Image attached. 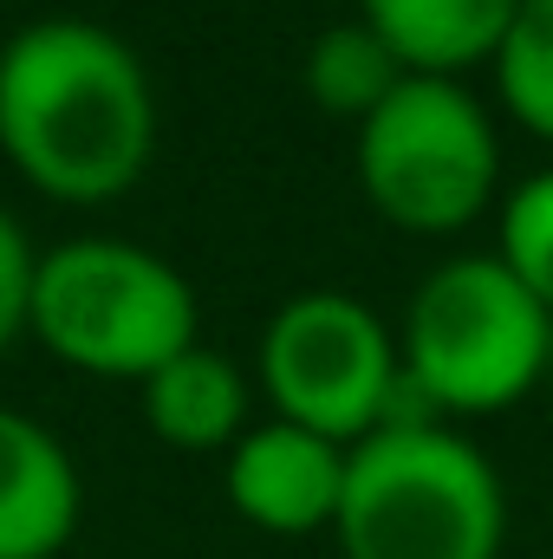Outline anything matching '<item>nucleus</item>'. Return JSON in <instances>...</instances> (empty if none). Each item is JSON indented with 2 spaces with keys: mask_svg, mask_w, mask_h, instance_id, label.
Listing matches in <instances>:
<instances>
[{
  "mask_svg": "<svg viewBox=\"0 0 553 559\" xmlns=\"http://www.w3.org/2000/svg\"><path fill=\"white\" fill-rule=\"evenodd\" d=\"M553 352V312L495 254H456L411 293L398 358L436 417H495L521 404Z\"/></svg>",
  "mask_w": 553,
  "mask_h": 559,
  "instance_id": "nucleus-4",
  "label": "nucleus"
},
{
  "mask_svg": "<svg viewBox=\"0 0 553 559\" xmlns=\"http://www.w3.org/2000/svg\"><path fill=\"white\" fill-rule=\"evenodd\" d=\"M79 508L85 488L72 449L46 423L0 404V559H59L79 534Z\"/></svg>",
  "mask_w": 553,
  "mask_h": 559,
  "instance_id": "nucleus-8",
  "label": "nucleus"
},
{
  "mask_svg": "<svg viewBox=\"0 0 553 559\" xmlns=\"http://www.w3.org/2000/svg\"><path fill=\"white\" fill-rule=\"evenodd\" d=\"M345 495V442L313 436L299 423H255L228 449V508L261 534H319L339 521Z\"/></svg>",
  "mask_w": 553,
  "mask_h": 559,
  "instance_id": "nucleus-7",
  "label": "nucleus"
},
{
  "mask_svg": "<svg viewBox=\"0 0 553 559\" xmlns=\"http://www.w3.org/2000/svg\"><path fill=\"white\" fill-rule=\"evenodd\" d=\"M33 267H39V254L26 248V228L0 209V352L26 332V312H33Z\"/></svg>",
  "mask_w": 553,
  "mask_h": 559,
  "instance_id": "nucleus-14",
  "label": "nucleus"
},
{
  "mask_svg": "<svg viewBox=\"0 0 553 559\" xmlns=\"http://www.w3.org/2000/svg\"><path fill=\"white\" fill-rule=\"evenodd\" d=\"M0 150L52 202H118L156 150L143 59L98 20H26L0 46Z\"/></svg>",
  "mask_w": 553,
  "mask_h": 559,
  "instance_id": "nucleus-1",
  "label": "nucleus"
},
{
  "mask_svg": "<svg viewBox=\"0 0 553 559\" xmlns=\"http://www.w3.org/2000/svg\"><path fill=\"white\" fill-rule=\"evenodd\" d=\"M138 391H143V423L169 449H196V455L222 449L228 455L248 436V378L228 352H215L202 338L189 352H176L169 365H156Z\"/></svg>",
  "mask_w": 553,
  "mask_h": 559,
  "instance_id": "nucleus-9",
  "label": "nucleus"
},
{
  "mask_svg": "<svg viewBox=\"0 0 553 559\" xmlns=\"http://www.w3.org/2000/svg\"><path fill=\"white\" fill-rule=\"evenodd\" d=\"M495 261L521 280L541 306L553 312V169L521 176L502 202V248Z\"/></svg>",
  "mask_w": 553,
  "mask_h": 559,
  "instance_id": "nucleus-13",
  "label": "nucleus"
},
{
  "mask_svg": "<svg viewBox=\"0 0 553 559\" xmlns=\"http://www.w3.org/2000/svg\"><path fill=\"white\" fill-rule=\"evenodd\" d=\"M489 66H495L508 118L553 143V0H521L515 7Z\"/></svg>",
  "mask_w": 553,
  "mask_h": 559,
  "instance_id": "nucleus-12",
  "label": "nucleus"
},
{
  "mask_svg": "<svg viewBox=\"0 0 553 559\" xmlns=\"http://www.w3.org/2000/svg\"><path fill=\"white\" fill-rule=\"evenodd\" d=\"M202 306L176 261L150 254L118 235L59 241L33 267V312L26 332L92 378L143 384L156 365L196 345Z\"/></svg>",
  "mask_w": 553,
  "mask_h": 559,
  "instance_id": "nucleus-3",
  "label": "nucleus"
},
{
  "mask_svg": "<svg viewBox=\"0 0 553 559\" xmlns=\"http://www.w3.org/2000/svg\"><path fill=\"white\" fill-rule=\"evenodd\" d=\"M398 79H404V59H398L365 20H339V26H326V33L306 46V92H313V105L332 111V118L365 124V118L398 92Z\"/></svg>",
  "mask_w": 553,
  "mask_h": 559,
  "instance_id": "nucleus-11",
  "label": "nucleus"
},
{
  "mask_svg": "<svg viewBox=\"0 0 553 559\" xmlns=\"http://www.w3.org/2000/svg\"><path fill=\"white\" fill-rule=\"evenodd\" d=\"M521 0H358V20L404 59V72L456 79L495 59Z\"/></svg>",
  "mask_w": 553,
  "mask_h": 559,
  "instance_id": "nucleus-10",
  "label": "nucleus"
},
{
  "mask_svg": "<svg viewBox=\"0 0 553 559\" xmlns=\"http://www.w3.org/2000/svg\"><path fill=\"white\" fill-rule=\"evenodd\" d=\"M358 182L391 228L456 235L502 189V138L462 79L404 72L358 124Z\"/></svg>",
  "mask_w": 553,
  "mask_h": 559,
  "instance_id": "nucleus-5",
  "label": "nucleus"
},
{
  "mask_svg": "<svg viewBox=\"0 0 553 559\" xmlns=\"http://www.w3.org/2000/svg\"><path fill=\"white\" fill-rule=\"evenodd\" d=\"M332 540L345 559H502L508 495L469 436L385 423L345 449Z\"/></svg>",
  "mask_w": 553,
  "mask_h": 559,
  "instance_id": "nucleus-2",
  "label": "nucleus"
},
{
  "mask_svg": "<svg viewBox=\"0 0 553 559\" xmlns=\"http://www.w3.org/2000/svg\"><path fill=\"white\" fill-rule=\"evenodd\" d=\"M398 378H404V358L391 325L352 293H332V286L293 293L261 332V384L274 417L332 436L345 449L385 423Z\"/></svg>",
  "mask_w": 553,
  "mask_h": 559,
  "instance_id": "nucleus-6",
  "label": "nucleus"
}]
</instances>
